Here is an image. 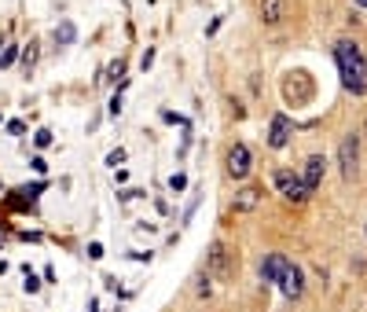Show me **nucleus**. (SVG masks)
I'll return each instance as SVG.
<instances>
[{
    "mask_svg": "<svg viewBox=\"0 0 367 312\" xmlns=\"http://www.w3.org/2000/svg\"><path fill=\"white\" fill-rule=\"evenodd\" d=\"M334 63H338V74H342V85L349 88L352 96H364L367 92V59L357 41H338L334 44Z\"/></svg>",
    "mask_w": 367,
    "mask_h": 312,
    "instance_id": "f257e3e1",
    "label": "nucleus"
},
{
    "mask_svg": "<svg viewBox=\"0 0 367 312\" xmlns=\"http://www.w3.org/2000/svg\"><path fill=\"white\" fill-rule=\"evenodd\" d=\"M272 184H275V191H279L286 202H294V206L309 202V195H312V191L305 188V180L294 176L291 169H275V173H272Z\"/></svg>",
    "mask_w": 367,
    "mask_h": 312,
    "instance_id": "f03ea898",
    "label": "nucleus"
},
{
    "mask_svg": "<svg viewBox=\"0 0 367 312\" xmlns=\"http://www.w3.org/2000/svg\"><path fill=\"white\" fill-rule=\"evenodd\" d=\"M357 158H360V136L349 133V136L342 140V147H338V165H342V176H345V180L357 176Z\"/></svg>",
    "mask_w": 367,
    "mask_h": 312,
    "instance_id": "7ed1b4c3",
    "label": "nucleus"
},
{
    "mask_svg": "<svg viewBox=\"0 0 367 312\" xmlns=\"http://www.w3.org/2000/svg\"><path fill=\"white\" fill-rule=\"evenodd\" d=\"M291 136H294V122L286 118V114H272V122H268V147H286L291 144Z\"/></svg>",
    "mask_w": 367,
    "mask_h": 312,
    "instance_id": "20e7f679",
    "label": "nucleus"
},
{
    "mask_svg": "<svg viewBox=\"0 0 367 312\" xmlns=\"http://www.w3.org/2000/svg\"><path fill=\"white\" fill-rule=\"evenodd\" d=\"M250 165H254V158H250V147L246 144H235L228 151V176L231 180H243L246 173H250Z\"/></svg>",
    "mask_w": 367,
    "mask_h": 312,
    "instance_id": "39448f33",
    "label": "nucleus"
},
{
    "mask_svg": "<svg viewBox=\"0 0 367 312\" xmlns=\"http://www.w3.org/2000/svg\"><path fill=\"white\" fill-rule=\"evenodd\" d=\"M279 290L291 297V302H297V297L305 294V276H301V268H297V265H286L283 279H279Z\"/></svg>",
    "mask_w": 367,
    "mask_h": 312,
    "instance_id": "423d86ee",
    "label": "nucleus"
},
{
    "mask_svg": "<svg viewBox=\"0 0 367 312\" xmlns=\"http://www.w3.org/2000/svg\"><path fill=\"white\" fill-rule=\"evenodd\" d=\"M323 169H327V162L320 158V154H309L305 158V165H301V180H305L309 191H316L323 184Z\"/></svg>",
    "mask_w": 367,
    "mask_h": 312,
    "instance_id": "0eeeda50",
    "label": "nucleus"
},
{
    "mask_svg": "<svg viewBox=\"0 0 367 312\" xmlns=\"http://www.w3.org/2000/svg\"><path fill=\"white\" fill-rule=\"evenodd\" d=\"M286 265H291V261H286L283 254H268L265 261H261V279H265V283H279L283 272H286Z\"/></svg>",
    "mask_w": 367,
    "mask_h": 312,
    "instance_id": "6e6552de",
    "label": "nucleus"
},
{
    "mask_svg": "<svg viewBox=\"0 0 367 312\" xmlns=\"http://www.w3.org/2000/svg\"><path fill=\"white\" fill-rule=\"evenodd\" d=\"M257 202H261V188H243L235 195V213H250L257 210Z\"/></svg>",
    "mask_w": 367,
    "mask_h": 312,
    "instance_id": "1a4fd4ad",
    "label": "nucleus"
},
{
    "mask_svg": "<svg viewBox=\"0 0 367 312\" xmlns=\"http://www.w3.org/2000/svg\"><path fill=\"white\" fill-rule=\"evenodd\" d=\"M209 265H213L217 276H228V250H225V243L209 246Z\"/></svg>",
    "mask_w": 367,
    "mask_h": 312,
    "instance_id": "9d476101",
    "label": "nucleus"
},
{
    "mask_svg": "<svg viewBox=\"0 0 367 312\" xmlns=\"http://www.w3.org/2000/svg\"><path fill=\"white\" fill-rule=\"evenodd\" d=\"M286 11V0H261V19L265 22H279Z\"/></svg>",
    "mask_w": 367,
    "mask_h": 312,
    "instance_id": "9b49d317",
    "label": "nucleus"
},
{
    "mask_svg": "<svg viewBox=\"0 0 367 312\" xmlns=\"http://www.w3.org/2000/svg\"><path fill=\"white\" fill-rule=\"evenodd\" d=\"M74 37H77L74 22H59V26H56V41H59V44H74Z\"/></svg>",
    "mask_w": 367,
    "mask_h": 312,
    "instance_id": "f8f14e48",
    "label": "nucleus"
},
{
    "mask_svg": "<svg viewBox=\"0 0 367 312\" xmlns=\"http://www.w3.org/2000/svg\"><path fill=\"white\" fill-rule=\"evenodd\" d=\"M22 63H26V70L37 63V44H26V51H22Z\"/></svg>",
    "mask_w": 367,
    "mask_h": 312,
    "instance_id": "ddd939ff",
    "label": "nucleus"
},
{
    "mask_svg": "<svg viewBox=\"0 0 367 312\" xmlns=\"http://www.w3.org/2000/svg\"><path fill=\"white\" fill-rule=\"evenodd\" d=\"M15 56H19V48H4V51H0V67H11Z\"/></svg>",
    "mask_w": 367,
    "mask_h": 312,
    "instance_id": "4468645a",
    "label": "nucleus"
},
{
    "mask_svg": "<svg viewBox=\"0 0 367 312\" xmlns=\"http://www.w3.org/2000/svg\"><path fill=\"white\" fill-rule=\"evenodd\" d=\"M169 188H173V191H184V188H188V176H184V173H173V176H169Z\"/></svg>",
    "mask_w": 367,
    "mask_h": 312,
    "instance_id": "2eb2a0df",
    "label": "nucleus"
},
{
    "mask_svg": "<svg viewBox=\"0 0 367 312\" xmlns=\"http://www.w3.org/2000/svg\"><path fill=\"white\" fill-rule=\"evenodd\" d=\"M22 272H26V290H30V294H37V287H41V283H37V276L30 272V265H26Z\"/></svg>",
    "mask_w": 367,
    "mask_h": 312,
    "instance_id": "dca6fc26",
    "label": "nucleus"
},
{
    "mask_svg": "<svg viewBox=\"0 0 367 312\" xmlns=\"http://www.w3.org/2000/svg\"><path fill=\"white\" fill-rule=\"evenodd\" d=\"M33 144H37V147H48V144H51V133H48V129H37Z\"/></svg>",
    "mask_w": 367,
    "mask_h": 312,
    "instance_id": "f3484780",
    "label": "nucleus"
},
{
    "mask_svg": "<svg viewBox=\"0 0 367 312\" xmlns=\"http://www.w3.org/2000/svg\"><path fill=\"white\" fill-rule=\"evenodd\" d=\"M125 88V85H122ZM122 88H117V96L111 99V118H117V114H122Z\"/></svg>",
    "mask_w": 367,
    "mask_h": 312,
    "instance_id": "a211bd4d",
    "label": "nucleus"
},
{
    "mask_svg": "<svg viewBox=\"0 0 367 312\" xmlns=\"http://www.w3.org/2000/svg\"><path fill=\"white\" fill-rule=\"evenodd\" d=\"M122 162H125V151H122V147H117V151H111V158H107V165H114V169H117V165H122Z\"/></svg>",
    "mask_w": 367,
    "mask_h": 312,
    "instance_id": "6ab92c4d",
    "label": "nucleus"
},
{
    "mask_svg": "<svg viewBox=\"0 0 367 312\" xmlns=\"http://www.w3.org/2000/svg\"><path fill=\"white\" fill-rule=\"evenodd\" d=\"M88 257H92V261H99V257H103V246H99V243H88Z\"/></svg>",
    "mask_w": 367,
    "mask_h": 312,
    "instance_id": "aec40b11",
    "label": "nucleus"
},
{
    "mask_svg": "<svg viewBox=\"0 0 367 312\" xmlns=\"http://www.w3.org/2000/svg\"><path fill=\"white\" fill-rule=\"evenodd\" d=\"M125 74V59H117V63H111V77H122Z\"/></svg>",
    "mask_w": 367,
    "mask_h": 312,
    "instance_id": "412c9836",
    "label": "nucleus"
},
{
    "mask_svg": "<svg viewBox=\"0 0 367 312\" xmlns=\"http://www.w3.org/2000/svg\"><path fill=\"white\" fill-rule=\"evenodd\" d=\"M151 63H154V48H147V51H143V59H140V67H143V70H147V67H151Z\"/></svg>",
    "mask_w": 367,
    "mask_h": 312,
    "instance_id": "4be33fe9",
    "label": "nucleus"
},
{
    "mask_svg": "<svg viewBox=\"0 0 367 312\" xmlns=\"http://www.w3.org/2000/svg\"><path fill=\"white\" fill-rule=\"evenodd\" d=\"M8 133H15V136H22V133H26V125H22V122H8Z\"/></svg>",
    "mask_w": 367,
    "mask_h": 312,
    "instance_id": "5701e85b",
    "label": "nucleus"
},
{
    "mask_svg": "<svg viewBox=\"0 0 367 312\" xmlns=\"http://www.w3.org/2000/svg\"><path fill=\"white\" fill-rule=\"evenodd\" d=\"M357 4H360V8H367V0H357Z\"/></svg>",
    "mask_w": 367,
    "mask_h": 312,
    "instance_id": "b1692460",
    "label": "nucleus"
},
{
    "mask_svg": "<svg viewBox=\"0 0 367 312\" xmlns=\"http://www.w3.org/2000/svg\"><path fill=\"white\" fill-rule=\"evenodd\" d=\"M0 246H4V231H0Z\"/></svg>",
    "mask_w": 367,
    "mask_h": 312,
    "instance_id": "393cba45",
    "label": "nucleus"
}]
</instances>
